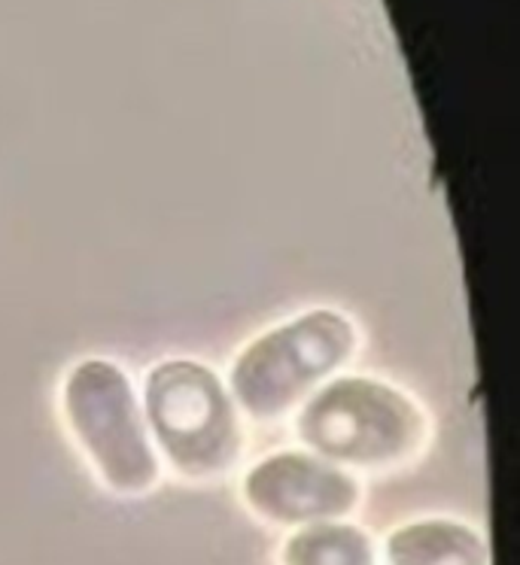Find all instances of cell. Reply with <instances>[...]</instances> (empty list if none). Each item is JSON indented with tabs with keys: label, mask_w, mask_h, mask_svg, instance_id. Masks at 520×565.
Masks as SVG:
<instances>
[{
	"label": "cell",
	"mask_w": 520,
	"mask_h": 565,
	"mask_svg": "<svg viewBox=\"0 0 520 565\" xmlns=\"http://www.w3.org/2000/svg\"><path fill=\"white\" fill-rule=\"evenodd\" d=\"M293 431L301 450L360 478L411 466L433 429L417 398L396 383L341 371L293 414Z\"/></svg>",
	"instance_id": "obj_1"
},
{
	"label": "cell",
	"mask_w": 520,
	"mask_h": 565,
	"mask_svg": "<svg viewBox=\"0 0 520 565\" xmlns=\"http://www.w3.org/2000/svg\"><path fill=\"white\" fill-rule=\"evenodd\" d=\"M62 423L88 471L116 499H147L161 462L131 374L107 356L74 362L59 390Z\"/></svg>",
	"instance_id": "obj_4"
},
{
	"label": "cell",
	"mask_w": 520,
	"mask_h": 565,
	"mask_svg": "<svg viewBox=\"0 0 520 565\" xmlns=\"http://www.w3.org/2000/svg\"><path fill=\"white\" fill-rule=\"evenodd\" d=\"M237 492L259 523L286 532L344 523L362 504V480L357 475L301 447L256 459L244 471Z\"/></svg>",
	"instance_id": "obj_5"
},
{
	"label": "cell",
	"mask_w": 520,
	"mask_h": 565,
	"mask_svg": "<svg viewBox=\"0 0 520 565\" xmlns=\"http://www.w3.org/2000/svg\"><path fill=\"white\" fill-rule=\"evenodd\" d=\"M137 393L161 468L187 483H216L235 471L247 431L220 371L192 356L161 359Z\"/></svg>",
	"instance_id": "obj_2"
},
{
	"label": "cell",
	"mask_w": 520,
	"mask_h": 565,
	"mask_svg": "<svg viewBox=\"0 0 520 565\" xmlns=\"http://www.w3.org/2000/svg\"><path fill=\"white\" fill-rule=\"evenodd\" d=\"M280 565H381L374 539L353 520L289 532Z\"/></svg>",
	"instance_id": "obj_7"
},
{
	"label": "cell",
	"mask_w": 520,
	"mask_h": 565,
	"mask_svg": "<svg viewBox=\"0 0 520 565\" xmlns=\"http://www.w3.org/2000/svg\"><path fill=\"white\" fill-rule=\"evenodd\" d=\"M362 334L338 308H308L265 329L237 350L225 386L241 417L268 426L296 414L322 383L357 359Z\"/></svg>",
	"instance_id": "obj_3"
},
{
	"label": "cell",
	"mask_w": 520,
	"mask_h": 565,
	"mask_svg": "<svg viewBox=\"0 0 520 565\" xmlns=\"http://www.w3.org/2000/svg\"><path fill=\"white\" fill-rule=\"evenodd\" d=\"M381 565H490V544L457 516H417L399 523L378 547Z\"/></svg>",
	"instance_id": "obj_6"
}]
</instances>
